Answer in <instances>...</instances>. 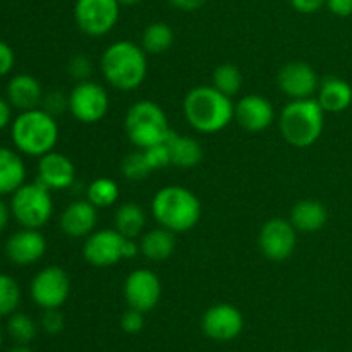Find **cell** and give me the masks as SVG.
<instances>
[{
    "label": "cell",
    "instance_id": "cell-1",
    "mask_svg": "<svg viewBox=\"0 0 352 352\" xmlns=\"http://www.w3.org/2000/svg\"><path fill=\"white\" fill-rule=\"evenodd\" d=\"M143 47L133 41H116L102 55L100 67L105 81L120 91L140 88L148 74V58Z\"/></svg>",
    "mask_w": 352,
    "mask_h": 352
},
{
    "label": "cell",
    "instance_id": "cell-2",
    "mask_svg": "<svg viewBox=\"0 0 352 352\" xmlns=\"http://www.w3.org/2000/svg\"><path fill=\"white\" fill-rule=\"evenodd\" d=\"M232 98L223 95L215 86L192 88L184 98V117L198 133L213 134L226 129L234 119Z\"/></svg>",
    "mask_w": 352,
    "mask_h": 352
},
{
    "label": "cell",
    "instance_id": "cell-3",
    "mask_svg": "<svg viewBox=\"0 0 352 352\" xmlns=\"http://www.w3.org/2000/svg\"><path fill=\"white\" fill-rule=\"evenodd\" d=\"M10 140L19 153L40 158L57 146L58 124L52 113L40 107L24 110L10 122Z\"/></svg>",
    "mask_w": 352,
    "mask_h": 352
},
{
    "label": "cell",
    "instance_id": "cell-4",
    "mask_svg": "<svg viewBox=\"0 0 352 352\" xmlns=\"http://www.w3.org/2000/svg\"><path fill=\"white\" fill-rule=\"evenodd\" d=\"M151 213L160 227L174 234H184L199 222L201 203L188 188L165 186L153 196Z\"/></svg>",
    "mask_w": 352,
    "mask_h": 352
},
{
    "label": "cell",
    "instance_id": "cell-5",
    "mask_svg": "<svg viewBox=\"0 0 352 352\" xmlns=\"http://www.w3.org/2000/svg\"><path fill=\"white\" fill-rule=\"evenodd\" d=\"M325 124V110L315 98L292 100L278 119L282 138L296 148H308L320 140Z\"/></svg>",
    "mask_w": 352,
    "mask_h": 352
},
{
    "label": "cell",
    "instance_id": "cell-6",
    "mask_svg": "<svg viewBox=\"0 0 352 352\" xmlns=\"http://www.w3.org/2000/svg\"><path fill=\"white\" fill-rule=\"evenodd\" d=\"M124 126L129 141L140 150L164 143L170 134L167 113L158 103L150 100H141L131 105Z\"/></svg>",
    "mask_w": 352,
    "mask_h": 352
},
{
    "label": "cell",
    "instance_id": "cell-7",
    "mask_svg": "<svg viewBox=\"0 0 352 352\" xmlns=\"http://www.w3.org/2000/svg\"><path fill=\"white\" fill-rule=\"evenodd\" d=\"M10 198V212L14 220L24 229H41L54 215L52 191L38 181L24 182Z\"/></svg>",
    "mask_w": 352,
    "mask_h": 352
},
{
    "label": "cell",
    "instance_id": "cell-8",
    "mask_svg": "<svg viewBox=\"0 0 352 352\" xmlns=\"http://www.w3.org/2000/svg\"><path fill=\"white\" fill-rule=\"evenodd\" d=\"M69 112L82 124L100 122L110 109L107 89L95 81H81L69 93Z\"/></svg>",
    "mask_w": 352,
    "mask_h": 352
},
{
    "label": "cell",
    "instance_id": "cell-9",
    "mask_svg": "<svg viewBox=\"0 0 352 352\" xmlns=\"http://www.w3.org/2000/svg\"><path fill=\"white\" fill-rule=\"evenodd\" d=\"M119 0H76L74 19L79 30L88 36L110 33L119 21Z\"/></svg>",
    "mask_w": 352,
    "mask_h": 352
},
{
    "label": "cell",
    "instance_id": "cell-10",
    "mask_svg": "<svg viewBox=\"0 0 352 352\" xmlns=\"http://www.w3.org/2000/svg\"><path fill=\"white\" fill-rule=\"evenodd\" d=\"M71 294V278L60 267H47L38 272L30 284V296L41 309H58Z\"/></svg>",
    "mask_w": 352,
    "mask_h": 352
},
{
    "label": "cell",
    "instance_id": "cell-11",
    "mask_svg": "<svg viewBox=\"0 0 352 352\" xmlns=\"http://www.w3.org/2000/svg\"><path fill=\"white\" fill-rule=\"evenodd\" d=\"M127 237L116 229H102L91 232L82 244V256L93 267H112L124 260V246Z\"/></svg>",
    "mask_w": 352,
    "mask_h": 352
},
{
    "label": "cell",
    "instance_id": "cell-12",
    "mask_svg": "<svg viewBox=\"0 0 352 352\" xmlns=\"http://www.w3.org/2000/svg\"><path fill=\"white\" fill-rule=\"evenodd\" d=\"M298 230L291 223V220L285 219H272L261 227L258 244L260 250L268 260L272 261H285L291 258L296 250V241H298Z\"/></svg>",
    "mask_w": 352,
    "mask_h": 352
},
{
    "label": "cell",
    "instance_id": "cell-13",
    "mask_svg": "<svg viewBox=\"0 0 352 352\" xmlns=\"http://www.w3.org/2000/svg\"><path fill=\"white\" fill-rule=\"evenodd\" d=\"M124 298L129 308L141 313L151 311L162 298L160 278L146 268H140L129 274L124 284Z\"/></svg>",
    "mask_w": 352,
    "mask_h": 352
},
{
    "label": "cell",
    "instance_id": "cell-14",
    "mask_svg": "<svg viewBox=\"0 0 352 352\" xmlns=\"http://www.w3.org/2000/svg\"><path fill=\"white\" fill-rule=\"evenodd\" d=\"M244 318L232 305H215L203 315L201 329L206 337L219 342L232 340L243 332Z\"/></svg>",
    "mask_w": 352,
    "mask_h": 352
},
{
    "label": "cell",
    "instance_id": "cell-15",
    "mask_svg": "<svg viewBox=\"0 0 352 352\" xmlns=\"http://www.w3.org/2000/svg\"><path fill=\"white\" fill-rule=\"evenodd\" d=\"M47 253V239L40 229H21L14 232L6 243V256L10 263L30 267L38 263Z\"/></svg>",
    "mask_w": 352,
    "mask_h": 352
},
{
    "label": "cell",
    "instance_id": "cell-16",
    "mask_svg": "<svg viewBox=\"0 0 352 352\" xmlns=\"http://www.w3.org/2000/svg\"><path fill=\"white\" fill-rule=\"evenodd\" d=\"M278 88L292 100L311 98L318 89L320 81L315 69L306 62H289L278 72Z\"/></svg>",
    "mask_w": 352,
    "mask_h": 352
},
{
    "label": "cell",
    "instance_id": "cell-17",
    "mask_svg": "<svg viewBox=\"0 0 352 352\" xmlns=\"http://www.w3.org/2000/svg\"><path fill=\"white\" fill-rule=\"evenodd\" d=\"M36 174V181L45 188H48L50 191H62L74 184L76 167L69 157L57 153V151H50V153L40 157Z\"/></svg>",
    "mask_w": 352,
    "mask_h": 352
},
{
    "label": "cell",
    "instance_id": "cell-18",
    "mask_svg": "<svg viewBox=\"0 0 352 352\" xmlns=\"http://www.w3.org/2000/svg\"><path fill=\"white\" fill-rule=\"evenodd\" d=\"M234 119L243 129L260 133L272 126L275 119L274 105L261 95H246L234 107Z\"/></svg>",
    "mask_w": 352,
    "mask_h": 352
},
{
    "label": "cell",
    "instance_id": "cell-19",
    "mask_svg": "<svg viewBox=\"0 0 352 352\" xmlns=\"http://www.w3.org/2000/svg\"><path fill=\"white\" fill-rule=\"evenodd\" d=\"M96 210L98 208L91 205L88 199L71 203L62 212L60 220H58L60 230L69 237H88L89 234L95 232L96 220H98Z\"/></svg>",
    "mask_w": 352,
    "mask_h": 352
},
{
    "label": "cell",
    "instance_id": "cell-20",
    "mask_svg": "<svg viewBox=\"0 0 352 352\" xmlns=\"http://www.w3.org/2000/svg\"><path fill=\"white\" fill-rule=\"evenodd\" d=\"M43 96V88H41L40 81L31 74H16L7 82V102L19 112L41 107Z\"/></svg>",
    "mask_w": 352,
    "mask_h": 352
},
{
    "label": "cell",
    "instance_id": "cell-21",
    "mask_svg": "<svg viewBox=\"0 0 352 352\" xmlns=\"http://www.w3.org/2000/svg\"><path fill=\"white\" fill-rule=\"evenodd\" d=\"M26 182V165L19 151L0 146V196L16 192Z\"/></svg>",
    "mask_w": 352,
    "mask_h": 352
},
{
    "label": "cell",
    "instance_id": "cell-22",
    "mask_svg": "<svg viewBox=\"0 0 352 352\" xmlns=\"http://www.w3.org/2000/svg\"><path fill=\"white\" fill-rule=\"evenodd\" d=\"M329 222V212L325 205L316 199H301L291 212V223L298 232H318Z\"/></svg>",
    "mask_w": 352,
    "mask_h": 352
},
{
    "label": "cell",
    "instance_id": "cell-23",
    "mask_svg": "<svg viewBox=\"0 0 352 352\" xmlns=\"http://www.w3.org/2000/svg\"><path fill=\"white\" fill-rule=\"evenodd\" d=\"M318 103L325 112L339 113L349 109L352 103V88L347 81L329 76L318 86Z\"/></svg>",
    "mask_w": 352,
    "mask_h": 352
},
{
    "label": "cell",
    "instance_id": "cell-24",
    "mask_svg": "<svg viewBox=\"0 0 352 352\" xmlns=\"http://www.w3.org/2000/svg\"><path fill=\"white\" fill-rule=\"evenodd\" d=\"M165 143L168 146L172 165H175V167L192 168L203 160V148L195 138L181 136V134L170 131Z\"/></svg>",
    "mask_w": 352,
    "mask_h": 352
},
{
    "label": "cell",
    "instance_id": "cell-25",
    "mask_svg": "<svg viewBox=\"0 0 352 352\" xmlns=\"http://www.w3.org/2000/svg\"><path fill=\"white\" fill-rule=\"evenodd\" d=\"M175 250V234L170 230L158 227V229L150 230L143 236L140 244V251L146 260L153 263L168 260Z\"/></svg>",
    "mask_w": 352,
    "mask_h": 352
},
{
    "label": "cell",
    "instance_id": "cell-26",
    "mask_svg": "<svg viewBox=\"0 0 352 352\" xmlns=\"http://www.w3.org/2000/svg\"><path fill=\"white\" fill-rule=\"evenodd\" d=\"M113 223H116L117 232L122 234L127 239H134L143 232L144 226H146V215L140 205L129 201L117 208Z\"/></svg>",
    "mask_w": 352,
    "mask_h": 352
},
{
    "label": "cell",
    "instance_id": "cell-27",
    "mask_svg": "<svg viewBox=\"0 0 352 352\" xmlns=\"http://www.w3.org/2000/svg\"><path fill=\"white\" fill-rule=\"evenodd\" d=\"M174 43V31L165 23H153L146 26L141 38V47L146 54L160 55Z\"/></svg>",
    "mask_w": 352,
    "mask_h": 352
},
{
    "label": "cell",
    "instance_id": "cell-28",
    "mask_svg": "<svg viewBox=\"0 0 352 352\" xmlns=\"http://www.w3.org/2000/svg\"><path fill=\"white\" fill-rule=\"evenodd\" d=\"M86 199L96 208L112 206L119 199V186L107 177H98L86 189Z\"/></svg>",
    "mask_w": 352,
    "mask_h": 352
},
{
    "label": "cell",
    "instance_id": "cell-29",
    "mask_svg": "<svg viewBox=\"0 0 352 352\" xmlns=\"http://www.w3.org/2000/svg\"><path fill=\"white\" fill-rule=\"evenodd\" d=\"M213 85L227 96H236L243 88V74L234 64H222L213 71Z\"/></svg>",
    "mask_w": 352,
    "mask_h": 352
},
{
    "label": "cell",
    "instance_id": "cell-30",
    "mask_svg": "<svg viewBox=\"0 0 352 352\" xmlns=\"http://www.w3.org/2000/svg\"><path fill=\"white\" fill-rule=\"evenodd\" d=\"M21 302V287L14 277L0 274V318H9Z\"/></svg>",
    "mask_w": 352,
    "mask_h": 352
},
{
    "label": "cell",
    "instance_id": "cell-31",
    "mask_svg": "<svg viewBox=\"0 0 352 352\" xmlns=\"http://www.w3.org/2000/svg\"><path fill=\"white\" fill-rule=\"evenodd\" d=\"M7 332L17 344H30L36 337L38 325L26 313H12L7 318Z\"/></svg>",
    "mask_w": 352,
    "mask_h": 352
},
{
    "label": "cell",
    "instance_id": "cell-32",
    "mask_svg": "<svg viewBox=\"0 0 352 352\" xmlns=\"http://www.w3.org/2000/svg\"><path fill=\"white\" fill-rule=\"evenodd\" d=\"M120 170L122 175L129 181H143L148 177V174L151 172L150 164H148L146 157H144L143 150L141 151H133V153L127 155L122 160L120 165Z\"/></svg>",
    "mask_w": 352,
    "mask_h": 352
},
{
    "label": "cell",
    "instance_id": "cell-33",
    "mask_svg": "<svg viewBox=\"0 0 352 352\" xmlns=\"http://www.w3.org/2000/svg\"><path fill=\"white\" fill-rule=\"evenodd\" d=\"M144 157H146L148 164H150L151 170H158V168H164L172 165L170 162V153H168L167 143H158L153 146H148L143 150Z\"/></svg>",
    "mask_w": 352,
    "mask_h": 352
},
{
    "label": "cell",
    "instance_id": "cell-34",
    "mask_svg": "<svg viewBox=\"0 0 352 352\" xmlns=\"http://www.w3.org/2000/svg\"><path fill=\"white\" fill-rule=\"evenodd\" d=\"M67 71L78 82L89 81V76L93 74V64L86 55H74L69 60Z\"/></svg>",
    "mask_w": 352,
    "mask_h": 352
},
{
    "label": "cell",
    "instance_id": "cell-35",
    "mask_svg": "<svg viewBox=\"0 0 352 352\" xmlns=\"http://www.w3.org/2000/svg\"><path fill=\"white\" fill-rule=\"evenodd\" d=\"M40 325L43 329V332H47L48 336H57L65 327L64 315L58 309H43Z\"/></svg>",
    "mask_w": 352,
    "mask_h": 352
},
{
    "label": "cell",
    "instance_id": "cell-36",
    "mask_svg": "<svg viewBox=\"0 0 352 352\" xmlns=\"http://www.w3.org/2000/svg\"><path fill=\"white\" fill-rule=\"evenodd\" d=\"M41 109L47 110L52 116H58L69 110V96H65L62 91H50L43 96Z\"/></svg>",
    "mask_w": 352,
    "mask_h": 352
},
{
    "label": "cell",
    "instance_id": "cell-37",
    "mask_svg": "<svg viewBox=\"0 0 352 352\" xmlns=\"http://www.w3.org/2000/svg\"><path fill=\"white\" fill-rule=\"evenodd\" d=\"M120 327L126 333H140L144 327V316L143 313L138 309L129 308L120 318Z\"/></svg>",
    "mask_w": 352,
    "mask_h": 352
},
{
    "label": "cell",
    "instance_id": "cell-38",
    "mask_svg": "<svg viewBox=\"0 0 352 352\" xmlns=\"http://www.w3.org/2000/svg\"><path fill=\"white\" fill-rule=\"evenodd\" d=\"M14 64H16V54H14L12 47L0 40V78H6L7 74H10Z\"/></svg>",
    "mask_w": 352,
    "mask_h": 352
},
{
    "label": "cell",
    "instance_id": "cell-39",
    "mask_svg": "<svg viewBox=\"0 0 352 352\" xmlns=\"http://www.w3.org/2000/svg\"><path fill=\"white\" fill-rule=\"evenodd\" d=\"M291 3L298 12L313 14L318 12V10L325 6L327 0H291Z\"/></svg>",
    "mask_w": 352,
    "mask_h": 352
},
{
    "label": "cell",
    "instance_id": "cell-40",
    "mask_svg": "<svg viewBox=\"0 0 352 352\" xmlns=\"http://www.w3.org/2000/svg\"><path fill=\"white\" fill-rule=\"evenodd\" d=\"M325 6L330 12L339 17L352 16V0H327Z\"/></svg>",
    "mask_w": 352,
    "mask_h": 352
},
{
    "label": "cell",
    "instance_id": "cell-41",
    "mask_svg": "<svg viewBox=\"0 0 352 352\" xmlns=\"http://www.w3.org/2000/svg\"><path fill=\"white\" fill-rule=\"evenodd\" d=\"M12 122V105L7 102V98L0 96V131L10 126Z\"/></svg>",
    "mask_w": 352,
    "mask_h": 352
},
{
    "label": "cell",
    "instance_id": "cell-42",
    "mask_svg": "<svg viewBox=\"0 0 352 352\" xmlns=\"http://www.w3.org/2000/svg\"><path fill=\"white\" fill-rule=\"evenodd\" d=\"M177 9L186 10V12H192V10L201 9L206 3V0H170Z\"/></svg>",
    "mask_w": 352,
    "mask_h": 352
},
{
    "label": "cell",
    "instance_id": "cell-43",
    "mask_svg": "<svg viewBox=\"0 0 352 352\" xmlns=\"http://www.w3.org/2000/svg\"><path fill=\"white\" fill-rule=\"evenodd\" d=\"M12 217V212H10V205H7L6 201L0 196V232L6 230V227L9 226V220Z\"/></svg>",
    "mask_w": 352,
    "mask_h": 352
},
{
    "label": "cell",
    "instance_id": "cell-44",
    "mask_svg": "<svg viewBox=\"0 0 352 352\" xmlns=\"http://www.w3.org/2000/svg\"><path fill=\"white\" fill-rule=\"evenodd\" d=\"M7 352H34V351L31 349L28 344H17L16 347H12V349H9Z\"/></svg>",
    "mask_w": 352,
    "mask_h": 352
},
{
    "label": "cell",
    "instance_id": "cell-45",
    "mask_svg": "<svg viewBox=\"0 0 352 352\" xmlns=\"http://www.w3.org/2000/svg\"><path fill=\"white\" fill-rule=\"evenodd\" d=\"M140 2H141V0H119L120 6H127V7L136 6V3H140Z\"/></svg>",
    "mask_w": 352,
    "mask_h": 352
},
{
    "label": "cell",
    "instance_id": "cell-46",
    "mask_svg": "<svg viewBox=\"0 0 352 352\" xmlns=\"http://www.w3.org/2000/svg\"><path fill=\"white\" fill-rule=\"evenodd\" d=\"M2 346H3V333L2 330H0V351H2Z\"/></svg>",
    "mask_w": 352,
    "mask_h": 352
},
{
    "label": "cell",
    "instance_id": "cell-47",
    "mask_svg": "<svg viewBox=\"0 0 352 352\" xmlns=\"http://www.w3.org/2000/svg\"><path fill=\"white\" fill-rule=\"evenodd\" d=\"M318 352H329V351H318Z\"/></svg>",
    "mask_w": 352,
    "mask_h": 352
}]
</instances>
